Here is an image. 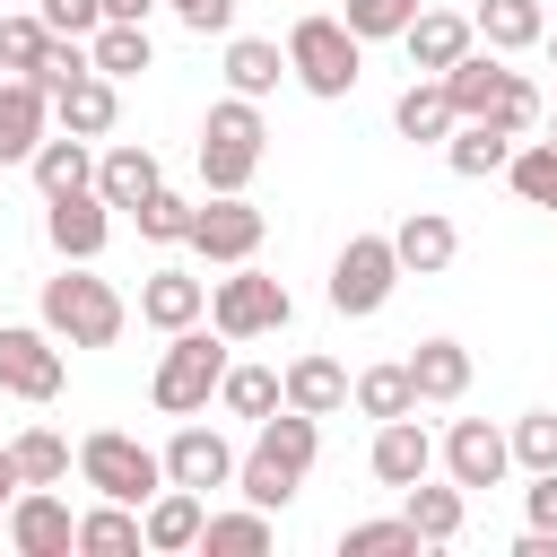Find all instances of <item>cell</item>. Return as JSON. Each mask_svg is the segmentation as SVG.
<instances>
[{"mask_svg":"<svg viewBox=\"0 0 557 557\" xmlns=\"http://www.w3.org/2000/svg\"><path fill=\"white\" fill-rule=\"evenodd\" d=\"M313 453H322V418H305V409H270V418L252 426L244 461H235V496L261 505V513L296 505V487L313 479Z\"/></svg>","mask_w":557,"mask_h":557,"instance_id":"6da1fadb","label":"cell"},{"mask_svg":"<svg viewBox=\"0 0 557 557\" xmlns=\"http://www.w3.org/2000/svg\"><path fill=\"white\" fill-rule=\"evenodd\" d=\"M44 331L61 348H113L131 331V296L96 278V261H61V278H44Z\"/></svg>","mask_w":557,"mask_h":557,"instance_id":"7a4b0ae2","label":"cell"},{"mask_svg":"<svg viewBox=\"0 0 557 557\" xmlns=\"http://www.w3.org/2000/svg\"><path fill=\"white\" fill-rule=\"evenodd\" d=\"M235 339L218 331V322H191V331H165V357H157V374H148V400L165 409V418H200L209 400H218V383H226V357Z\"/></svg>","mask_w":557,"mask_h":557,"instance_id":"3957f363","label":"cell"},{"mask_svg":"<svg viewBox=\"0 0 557 557\" xmlns=\"http://www.w3.org/2000/svg\"><path fill=\"white\" fill-rule=\"evenodd\" d=\"M287 78H296L305 96L339 104V96L366 78V35H357L348 17H331V9L296 17V26H287Z\"/></svg>","mask_w":557,"mask_h":557,"instance_id":"277c9868","label":"cell"},{"mask_svg":"<svg viewBox=\"0 0 557 557\" xmlns=\"http://www.w3.org/2000/svg\"><path fill=\"white\" fill-rule=\"evenodd\" d=\"M191 157H200V183H209V191H252V174H261V157H270L261 104H252V96H218Z\"/></svg>","mask_w":557,"mask_h":557,"instance_id":"5b68a950","label":"cell"},{"mask_svg":"<svg viewBox=\"0 0 557 557\" xmlns=\"http://www.w3.org/2000/svg\"><path fill=\"white\" fill-rule=\"evenodd\" d=\"M209 322L244 348V339H270V331H287L296 322V296H287V278H270V270H252V261H235L226 278H209Z\"/></svg>","mask_w":557,"mask_h":557,"instance_id":"8992f818","label":"cell"},{"mask_svg":"<svg viewBox=\"0 0 557 557\" xmlns=\"http://www.w3.org/2000/svg\"><path fill=\"white\" fill-rule=\"evenodd\" d=\"M78 479L96 496H113V505H148L165 487V453L122 435V426H96V435H78Z\"/></svg>","mask_w":557,"mask_h":557,"instance_id":"52a82bcc","label":"cell"},{"mask_svg":"<svg viewBox=\"0 0 557 557\" xmlns=\"http://www.w3.org/2000/svg\"><path fill=\"white\" fill-rule=\"evenodd\" d=\"M409 270H400V252H392V235H348L339 244V261H331V313L339 322H366V313H383L392 305V287H400Z\"/></svg>","mask_w":557,"mask_h":557,"instance_id":"ba28073f","label":"cell"},{"mask_svg":"<svg viewBox=\"0 0 557 557\" xmlns=\"http://www.w3.org/2000/svg\"><path fill=\"white\" fill-rule=\"evenodd\" d=\"M70 383V357L44 322H0V392L9 400H61Z\"/></svg>","mask_w":557,"mask_h":557,"instance_id":"9c48e42d","label":"cell"},{"mask_svg":"<svg viewBox=\"0 0 557 557\" xmlns=\"http://www.w3.org/2000/svg\"><path fill=\"white\" fill-rule=\"evenodd\" d=\"M261 235H270V218H261L244 191H209V200H200V218H191V252H200L209 270L252 261V252H261Z\"/></svg>","mask_w":557,"mask_h":557,"instance_id":"30bf717a","label":"cell"},{"mask_svg":"<svg viewBox=\"0 0 557 557\" xmlns=\"http://www.w3.org/2000/svg\"><path fill=\"white\" fill-rule=\"evenodd\" d=\"M0 540H9L17 557H70V548H78V513H70V496H61V487H17V505H9Z\"/></svg>","mask_w":557,"mask_h":557,"instance_id":"8fae6325","label":"cell"},{"mask_svg":"<svg viewBox=\"0 0 557 557\" xmlns=\"http://www.w3.org/2000/svg\"><path fill=\"white\" fill-rule=\"evenodd\" d=\"M435 461H444V479H461V487H496V479L513 470V435L487 426V418H453L444 444H435Z\"/></svg>","mask_w":557,"mask_h":557,"instance_id":"7c38bea8","label":"cell"},{"mask_svg":"<svg viewBox=\"0 0 557 557\" xmlns=\"http://www.w3.org/2000/svg\"><path fill=\"white\" fill-rule=\"evenodd\" d=\"M44 244H52L61 261H96V252L113 244V200H104V191H61V200H44Z\"/></svg>","mask_w":557,"mask_h":557,"instance_id":"4fadbf2b","label":"cell"},{"mask_svg":"<svg viewBox=\"0 0 557 557\" xmlns=\"http://www.w3.org/2000/svg\"><path fill=\"white\" fill-rule=\"evenodd\" d=\"M235 461H244V453H235L218 426H200V418H183V426L165 435V479H174V487H200V496H209V487H235Z\"/></svg>","mask_w":557,"mask_h":557,"instance_id":"5bb4252c","label":"cell"},{"mask_svg":"<svg viewBox=\"0 0 557 557\" xmlns=\"http://www.w3.org/2000/svg\"><path fill=\"white\" fill-rule=\"evenodd\" d=\"M366 470H374V487H392V496H400V487H418V479L435 470V435L418 426V409L374 426V444H366Z\"/></svg>","mask_w":557,"mask_h":557,"instance_id":"9a60e30c","label":"cell"},{"mask_svg":"<svg viewBox=\"0 0 557 557\" xmlns=\"http://www.w3.org/2000/svg\"><path fill=\"white\" fill-rule=\"evenodd\" d=\"M139 322H148V331H191V322H209V278L157 261V270L139 278Z\"/></svg>","mask_w":557,"mask_h":557,"instance_id":"2e32d148","label":"cell"},{"mask_svg":"<svg viewBox=\"0 0 557 557\" xmlns=\"http://www.w3.org/2000/svg\"><path fill=\"white\" fill-rule=\"evenodd\" d=\"M200 522H209V496H200V487H174V479L139 505V531H148V548H157V557L200 548Z\"/></svg>","mask_w":557,"mask_h":557,"instance_id":"e0dca14e","label":"cell"},{"mask_svg":"<svg viewBox=\"0 0 557 557\" xmlns=\"http://www.w3.org/2000/svg\"><path fill=\"white\" fill-rule=\"evenodd\" d=\"M52 139V96L35 78H0V165H26Z\"/></svg>","mask_w":557,"mask_h":557,"instance_id":"ac0fdd59","label":"cell"},{"mask_svg":"<svg viewBox=\"0 0 557 557\" xmlns=\"http://www.w3.org/2000/svg\"><path fill=\"white\" fill-rule=\"evenodd\" d=\"M400 44H409V70H418V78H444V70H453V61L479 44V26H470L461 9H418Z\"/></svg>","mask_w":557,"mask_h":557,"instance_id":"d6986e66","label":"cell"},{"mask_svg":"<svg viewBox=\"0 0 557 557\" xmlns=\"http://www.w3.org/2000/svg\"><path fill=\"white\" fill-rule=\"evenodd\" d=\"M522 70H505V52H487V44H470L453 70H444V87H453V113L461 122H487L496 104H505V87H513Z\"/></svg>","mask_w":557,"mask_h":557,"instance_id":"ffe728a7","label":"cell"},{"mask_svg":"<svg viewBox=\"0 0 557 557\" xmlns=\"http://www.w3.org/2000/svg\"><path fill=\"white\" fill-rule=\"evenodd\" d=\"M278 374H287V409H305V418H331V409H348V400H357V374H348L339 357H322V348L287 357Z\"/></svg>","mask_w":557,"mask_h":557,"instance_id":"44dd1931","label":"cell"},{"mask_svg":"<svg viewBox=\"0 0 557 557\" xmlns=\"http://www.w3.org/2000/svg\"><path fill=\"white\" fill-rule=\"evenodd\" d=\"M26 174H35L44 200H61V191H96V139H78V131L52 122V139L26 157Z\"/></svg>","mask_w":557,"mask_h":557,"instance_id":"7402d4cb","label":"cell"},{"mask_svg":"<svg viewBox=\"0 0 557 557\" xmlns=\"http://www.w3.org/2000/svg\"><path fill=\"white\" fill-rule=\"evenodd\" d=\"M157 183H165V165H157L148 139H113V148H96V191H104L113 209H139Z\"/></svg>","mask_w":557,"mask_h":557,"instance_id":"603a6c76","label":"cell"},{"mask_svg":"<svg viewBox=\"0 0 557 557\" xmlns=\"http://www.w3.org/2000/svg\"><path fill=\"white\" fill-rule=\"evenodd\" d=\"M400 513L418 522V540H426V548H453V540H461V522H470V487H461V479H444V487H435V470H426L418 487H400Z\"/></svg>","mask_w":557,"mask_h":557,"instance_id":"cb8c5ba5","label":"cell"},{"mask_svg":"<svg viewBox=\"0 0 557 557\" xmlns=\"http://www.w3.org/2000/svg\"><path fill=\"white\" fill-rule=\"evenodd\" d=\"M52 122H61V131H78V139H104V131L122 122V78H104V70L70 78V87L52 96Z\"/></svg>","mask_w":557,"mask_h":557,"instance_id":"d4e9b609","label":"cell"},{"mask_svg":"<svg viewBox=\"0 0 557 557\" xmlns=\"http://www.w3.org/2000/svg\"><path fill=\"white\" fill-rule=\"evenodd\" d=\"M453 122H461V113H453V87H444V78H409V87L392 96V131L418 139V148H444Z\"/></svg>","mask_w":557,"mask_h":557,"instance_id":"484cf974","label":"cell"},{"mask_svg":"<svg viewBox=\"0 0 557 557\" xmlns=\"http://www.w3.org/2000/svg\"><path fill=\"white\" fill-rule=\"evenodd\" d=\"M392 252H400V270H409V278H435V270H453L461 235H453V218H444V209H409V218L392 226Z\"/></svg>","mask_w":557,"mask_h":557,"instance_id":"4316f807","label":"cell"},{"mask_svg":"<svg viewBox=\"0 0 557 557\" xmlns=\"http://www.w3.org/2000/svg\"><path fill=\"white\" fill-rule=\"evenodd\" d=\"M278 78H287V44H270V35H226V96H278Z\"/></svg>","mask_w":557,"mask_h":557,"instance_id":"83f0119b","label":"cell"},{"mask_svg":"<svg viewBox=\"0 0 557 557\" xmlns=\"http://www.w3.org/2000/svg\"><path fill=\"white\" fill-rule=\"evenodd\" d=\"M522 139L505 131V122H453V139H444V165L461 174V183H487V174H505V157H513Z\"/></svg>","mask_w":557,"mask_h":557,"instance_id":"f1b7e54d","label":"cell"},{"mask_svg":"<svg viewBox=\"0 0 557 557\" xmlns=\"http://www.w3.org/2000/svg\"><path fill=\"white\" fill-rule=\"evenodd\" d=\"M409 383H418V400H461V392H470V348L444 339V331L418 339V348H409Z\"/></svg>","mask_w":557,"mask_h":557,"instance_id":"f546056e","label":"cell"},{"mask_svg":"<svg viewBox=\"0 0 557 557\" xmlns=\"http://www.w3.org/2000/svg\"><path fill=\"white\" fill-rule=\"evenodd\" d=\"M470 26H479L487 52H531V44L548 35V9H540V0H479Z\"/></svg>","mask_w":557,"mask_h":557,"instance_id":"4dcf8cb0","label":"cell"},{"mask_svg":"<svg viewBox=\"0 0 557 557\" xmlns=\"http://www.w3.org/2000/svg\"><path fill=\"white\" fill-rule=\"evenodd\" d=\"M218 409L261 426L270 409H287V374H270V366H226V383H218Z\"/></svg>","mask_w":557,"mask_h":557,"instance_id":"1f68e13d","label":"cell"},{"mask_svg":"<svg viewBox=\"0 0 557 557\" xmlns=\"http://www.w3.org/2000/svg\"><path fill=\"white\" fill-rule=\"evenodd\" d=\"M9 453H17V479H26V487H70V470H78L70 435H52V426H26V435H9Z\"/></svg>","mask_w":557,"mask_h":557,"instance_id":"d6a6232c","label":"cell"},{"mask_svg":"<svg viewBox=\"0 0 557 557\" xmlns=\"http://www.w3.org/2000/svg\"><path fill=\"white\" fill-rule=\"evenodd\" d=\"M87 52H96V70H104V78H139V70H157L148 26H122V17H104V26L87 35Z\"/></svg>","mask_w":557,"mask_h":557,"instance_id":"836d02e7","label":"cell"},{"mask_svg":"<svg viewBox=\"0 0 557 557\" xmlns=\"http://www.w3.org/2000/svg\"><path fill=\"white\" fill-rule=\"evenodd\" d=\"M78 548H87V557L148 548V531H139V505H113V496H96V513H78Z\"/></svg>","mask_w":557,"mask_h":557,"instance_id":"e575fe53","label":"cell"},{"mask_svg":"<svg viewBox=\"0 0 557 557\" xmlns=\"http://www.w3.org/2000/svg\"><path fill=\"white\" fill-rule=\"evenodd\" d=\"M357 409L383 426V418H409L418 409V383H409V357H392V366H366L357 374Z\"/></svg>","mask_w":557,"mask_h":557,"instance_id":"d590c367","label":"cell"},{"mask_svg":"<svg viewBox=\"0 0 557 557\" xmlns=\"http://www.w3.org/2000/svg\"><path fill=\"white\" fill-rule=\"evenodd\" d=\"M200 548H209V557H261V548H270V513H261V505L209 513V522H200Z\"/></svg>","mask_w":557,"mask_h":557,"instance_id":"8d00e7d4","label":"cell"},{"mask_svg":"<svg viewBox=\"0 0 557 557\" xmlns=\"http://www.w3.org/2000/svg\"><path fill=\"white\" fill-rule=\"evenodd\" d=\"M44 52H52V26H44V9H17V17H0V78H35V70H44Z\"/></svg>","mask_w":557,"mask_h":557,"instance_id":"74e56055","label":"cell"},{"mask_svg":"<svg viewBox=\"0 0 557 557\" xmlns=\"http://www.w3.org/2000/svg\"><path fill=\"white\" fill-rule=\"evenodd\" d=\"M505 183L531 200V209H557V139H522L505 157Z\"/></svg>","mask_w":557,"mask_h":557,"instance_id":"f35d334b","label":"cell"},{"mask_svg":"<svg viewBox=\"0 0 557 557\" xmlns=\"http://www.w3.org/2000/svg\"><path fill=\"white\" fill-rule=\"evenodd\" d=\"M426 540H418V522L409 513H392V522H348L339 531V557H418Z\"/></svg>","mask_w":557,"mask_h":557,"instance_id":"ab89813d","label":"cell"},{"mask_svg":"<svg viewBox=\"0 0 557 557\" xmlns=\"http://www.w3.org/2000/svg\"><path fill=\"white\" fill-rule=\"evenodd\" d=\"M131 218H139V235H148V244H191V218H200V200H183V191H165V183H157V191H148Z\"/></svg>","mask_w":557,"mask_h":557,"instance_id":"60d3db41","label":"cell"},{"mask_svg":"<svg viewBox=\"0 0 557 557\" xmlns=\"http://www.w3.org/2000/svg\"><path fill=\"white\" fill-rule=\"evenodd\" d=\"M505 435H513V470H557V409H522Z\"/></svg>","mask_w":557,"mask_h":557,"instance_id":"b9f144b4","label":"cell"},{"mask_svg":"<svg viewBox=\"0 0 557 557\" xmlns=\"http://www.w3.org/2000/svg\"><path fill=\"white\" fill-rule=\"evenodd\" d=\"M418 9H426V0H348L339 17H348L366 44H383V35H409V17H418Z\"/></svg>","mask_w":557,"mask_h":557,"instance_id":"7bdbcfd3","label":"cell"},{"mask_svg":"<svg viewBox=\"0 0 557 557\" xmlns=\"http://www.w3.org/2000/svg\"><path fill=\"white\" fill-rule=\"evenodd\" d=\"M35 9H44V26H52V35H78V44L104 26V0H35Z\"/></svg>","mask_w":557,"mask_h":557,"instance_id":"ee69618b","label":"cell"},{"mask_svg":"<svg viewBox=\"0 0 557 557\" xmlns=\"http://www.w3.org/2000/svg\"><path fill=\"white\" fill-rule=\"evenodd\" d=\"M191 35H235V0H165Z\"/></svg>","mask_w":557,"mask_h":557,"instance_id":"f6af8a7d","label":"cell"},{"mask_svg":"<svg viewBox=\"0 0 557 557\" xmlns=\"http://www.w3.org/2000/svg\"><path fill=\"white\" fill-rule=\"evenodd\" d=\"M522 513H531L540 531H557V470H531V487H522Z\"/></svg>","mask_w":557,"mask_h":557,"instance_id":"bcb514c9","label":"cell"},{"mask_svg":"<svg viewBox=\"0 0 557 557\" xmlns=\"http://www.w3.org/2000/svg\"><path fill=\"white\" fill-rule=\"evenodd\" d=\"M17 487H26V479H17V453L0 444V522H9V505H17Z\"/></svg>","mask_w":557,"mask_h":557,"instance_id":"7dc6e473","label":"cell"},{"mask_svg":"<svg viewBox=\"0 0 557 557\" xmlns=\"http://www.w3.org/2000/svg\"><path fill=\"white\" fill-rule=\"evenodd\" d=\"M148 9L157 0H104V17H122V26H148Z\"/></svg>","mask_w":557,"mask_h":557,"instance_id":"c3c4849f","label":"cell"},{"mask_svg":"<svg viewBox=\"0 0 557 557\" xmlns=\"http://www.w3.org/2000/svg\"><path fill=\"white\" fill-rule=\"evenodd\" d=\"M540 52H548V70H557V26H548V35H540Z\"/></svg>","mask_w":557,"mask_h":557,"instance_id":"681fc988","label":"cell"},{"mask_svg":"<svg viewBox=\"0 0 557 557\" xmlns=\"http://www.w3.org/2000/svg\"><path fill=\"white\" fill-rule=\"evenodd\" d=\"M548 139H557V113H548Z\"/></svg>","mask_w":557,"mask_h":557,"instance_id":"f907efd6","label":"cell"}]
</instances>
